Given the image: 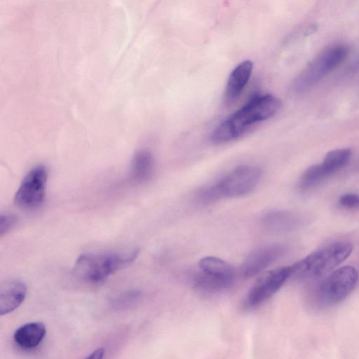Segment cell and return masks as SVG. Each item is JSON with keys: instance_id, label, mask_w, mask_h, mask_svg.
Listing matches in <instances>:
<instances>
[{"instance_id": "cell-1", "label": "cell", "mask_w": 359, "mask_h": 359, "mask_svg": "<svg viewBox=\"0 0 359 359\" xmlns=\"http://www.w3.org/2000/svg\"><path fill=\"white\" fill-rule=\"evenodd\" d=\"M280 100L272 95H256L212 132L210 140L221 144L231 141L254 124L270 118L279 110Z\"/></svg>"}, {"instance_id": "cell-2", "label": "cell", "mask_w": 359, "mask_h": 359, "mask_svg": "<svg viewBox=\"0 0 359 359\" xmlns=\"http://www.w3.org/2000/svg\"><path fill=\"white\" fill-rule=\"evenodd\" d=\"M138 254L139 250L136 248L120 252L82 254L75 262L73 273L86 283H98L133 263Z\"/></svg>"}, {"instance_id": "cell-3", "label": "cell", "mask_w": 359, "mask_h": 359, "mask_svg": "<svg viewBox=\"0 0 359 359\" xmlns=\"http://www.w3.org/2000/svg\"><path fill=\"white\" fill-rule=\"evenodd\" d=\"M353 245L339 241L322 247L292 265V276L301 279L323 276L344 262L351 255Z\"/></svg>"}, {"instance_id": "cell-4", "label": "cell", "mask_w": 359, "mask_h": 359, "mask_svg": "<svg viewBox=\"0 0 359 359\" xmlns=\"http://www.w3.org/2000/svg\"><path fill=\"white\" fill-rule=\"evenodd\" d=\"M358 281L359 272L353 266H344L333 271L316 287L315 304L320 308H326L341 302Z\"/></svg>"}, {"instance_id": "cell-5", "label": "cell", "mask_w": 359, "mask_h": 359, "mask_svg": "<svg viewBox=\"0 0 359 359\" xmlns=\"http://www.w3.org/2000/svg\"><path fill=\"white\" fill-rule=\"evenodd\" d=\"M347 49L341 45L327 48L297 76L292 84L294 93L307 91L332 70L336 68L346 57Z\"/></svg>"}, {"instance_id": "cell-6", "label": "cell", "mask_w": 359, "mask_h": 359, "mask_svg": "<svg viewBox=\"0 0 359 359\" xmlns=\"http://www.w3.org/2000/svg\"><path fill=\"white\" fill-rule=\"evenodd\" d=\"M47 177V170L43 165L30 170L15 194V204L26 210L39 208L44 201Z\"/></svg>"}, {"instance_id": "cell-7", "label": "cell", "mask_w": 359, "mask_h": 359, "mask_svg": "<svg viewBox=\"0 0 359 359\" xmlns=\"http://www.w3.org/2000/svg\"><path fill=\"white\" fill-rule=\"evenodd\" d=\"M261 177L259 168L243 165L236 168L226 177L217 182L222 198L245 196L258 184Z\"/></svg>"}, {"instance_id": "cell-8", "label": "cell", "mask_w": 359, "mask_h": 359, "mask_svg": "<svg viewBox=\"0 0 359 359\" xmlns=\"http://www.w3.org/2000/svg\"><path fill=\"white\" fill-rule=\"evenodd\" d=\"M292 276V267L285 266L274 269L262 275L252 286L245 299L248 307H255L276 294Z\"/></svg>"}, {"instance_id": "cell-9", "label": "cell", "mask_w": 359, "mask_h": 359, "mask_svg": "<svg viewBox=\"0 0 359 359\" xmlns=\"http://www.w3.org/2000/svg\"><path fill=\"white\" fill-rule=\"evenodd\" d=\"M285 251V247L279 244L268 245L255 250L242 264V276L252 278L258 275L279 259Z\"/></svg>"}, {"instance_id": "cell-10", "label": "cell", "mask_w": 359, "mask_h": 359, "mask_svg": "<svg viewBox=\"0 0 359 359\" xmlns=\"http://www.w3.org/2000/svg\"><path fill=\"white\" fill-rule=\"evenodd\" d=\"M26 284L18 279L6 280L0 286V314L4 316L18 309L27 295Z\"/></svg>"}, {"instance_id": "cell-11", "label": "cell", "mask_w": 359, "mask_h": 359, "mask_svg": "<svg viewBox=\"0 0 359 359\" xmlns=\"http://www.w3.org/2000/svg\"><path fill=\"white\" fill-rule=\"evenodd\" d=\"M252 71V62L245 60L240 63L231 73L224 92L225 102H233L246 86Z\"/></svg>"}, {"instance_id": "cell-12", "label": "cell", "mask_w": 359, "mask_h": 359, "mask_svg": "<svg viewBox=\"0 0 359 359\" xmlns=\"http://www.w3.org/2000/svg\"><path fill=\"white\" fill-rule=\"evenodd\" d=\"M46 334V328L43 323L32 322L18 327L13 334V339L22 348L32 349L41 344Z\"/></svg>"}, {"instance_id": "cell-13", "label": "cell", "mask_w": 359, "mask_h": 359, "mask_svg": "<svg viewBox=\"0 0 359 359\" xmlns=\"http://www.w3.org/2000/svg\"><path fill=\"white\" fill-rule=\"evenodd\" d=\"M234 277L224 276L201 270L193 278L194 286L206 293L222 292L231 286Z\"/></svg>"}, {"instance_id": "cell-14", "label": "cell", "mask_w": 359, "mask_h": 359, "mask_svg": "<svg viewBox=\"0 0 359 359\" xmlns=\"http://www.w3.org/2000/svg\"><path fill=\"white\" fill-rule=\"evenodd\" d=\"M265 229L273 232H285L294 229L298 224V218L294 214L285 211H271L261 219Z\"/></svg>"}, {"instance_id": "cell-15", "label": "cell", "mask_w": 359, "mask_h": 359, "mask_svg": "<svg viewBox=\"0 0 359 359\" xmlns=\"http://www.w3.org/2000/svg\"><path fill=\"white\" fill-rule=\"evenodd\" d=\"M154 165V157L149 151H138L132 161V179L137 183L147 182L153 175Z\"/></svg>"}, {"instance_id": "cell-16", "label": "cell", "mask_w": 359, "mask_h": 359, "mask_svg": "<svg viewBox=\"0 0 359 359\" xmlns=\"http://www.w3.org/2000/svg\"><path fill=\"white\" fill-rule=\"evenodd\" d=\"M332 175L331 171L323 163L312 165L304 172L299 181V187L303 190L309 189Z\"/></svg>"}, {"instance_id": "cell-17", "label": "cell", "mask_w": 359, "mask_h": 359, "mask_svg": "<svg viewBox=\"0 0 359 359\" xmlns=\"http://www.w3.org/2000/svg\"><path fill=\"white\" fill-rule=\"evenodd\" d=\"M201 270L219 276L234 277V271L232 266L224 260L212 256L203 257L199 261Z\"/></svg>"}, {"instance_id": "cell-18", "label": "cell", "mask_w": 359, "mask_h": 359, "mask_svg": "<svg viewBox=\"0 0 359 359\" xmlns=\"http://www.w3.org/2000/svg\"><path fill=\"white\" fill-rule=\"evenodd\" d=\"M351 156V151L349 149H334L327 154L323 163L334 173L348 163Z\"/></svg>"}, {"instance_id": "cell-19", "label": "cell", "mask_w": 359, "mask_h": 359, "mask_svg": "<svg viewBox=\"0 0 359 359\" xmlns=\"http://www.w3.org/2000/svg\"><path fill=\"white\" fill-rule=\"evenodd\" d=\"M17 223V217L12 214H1L0 236H3L10 231Z\"/></svg>"}, {"instance_id": "cell-20", "label": "cell", "mask_w": 359, "mask_h": 359, "mask_svg": "<svg viewBox=\"0 0 359 359\" xmlns=\"http://www.w3.org/2000/svg\"><path fill=\"white\" fill-rule=\"evenodd\" d=\"M341 206L344 208L353 210L359 208V196L356 194H345L339 199Z\"/></svg>"}, {"instance_id": "cell-21", "label": "cell", "mask_w": 359, "mask_h": 359, "mask_svg": "<svg viewBox=\"0 0 359 359\" xmlns=\"http://www.w3.org/2000/svg\"><path fill=\"white\" fill-rule=\"evenodd\" d=\"M104 348H98L91 352L86 358H93V359H100L104 357Z\"/></svg>"}]
</instances>
